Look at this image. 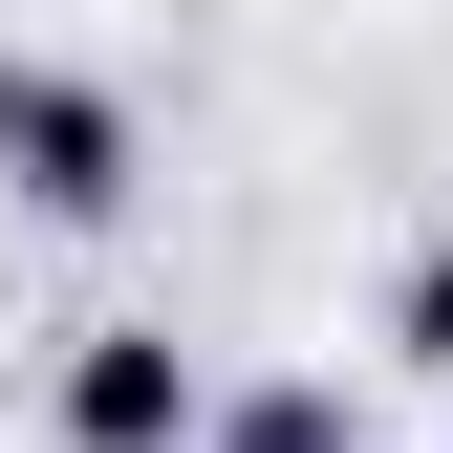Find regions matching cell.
Wrapping results in <instances>:
<instances>
[{
	"mask_svg": "<svg viewBox=\"0 0 453 453\" xmlns=\"http://www.w3.org/2000/svg\"><path fill=\"white\" fill-rule=\"evenodd\" d=\"M388 367H432V388H453V238L388 259Z\"/></svg>",
	"mask_w": 453,
	"mask_h": 453,
	"instance_id": "obj_4",
	"label": "cell"
},
{
	"mask_svg": "<svg viewBox=\"0 0 453 453\" xmlns=\"http://www.w3.org/2000/svg\"><path fill=\"white\" fill-rule=\"evenodd\" d=\"M43 432H65V453H195V432H216V367L173 346V324H65Z\"/></svg>",
	"mask_w": 453,
	"mask_h": 453,
	"instance_id": "obj_2",
	"label": "cell"
},
{
	"mask_svg": "<svg viewBox=\"0 0 453 453\" xmlns=\"http://www.w3.org/2000/svg\"><path fill=\"white\" fill-rule=\"evenodd\" d=\"M0 195H22L43 238H108V216L151 195L130 87H108V65H65V43H0Z\"/></svg>",
	"mask_w": 453,
	"mask_h": 453,
	"instance_id": "obj_1",
	"label": "cell"
},
{
	"mask_svg": "<svg viewBox=\"0 0 453 453\" xmlns=\"http://www.w3.org/2000/svg\"><path fill=\"white\" fill-rule=\"evenodd\" d=\"M195 453H367V432H346V388H324V367H280V388H216Z\"/></svg>",
	"mask_w": 453,
	"mask_h": 453,
	"instance_id": "obj_3",
	"label": "cell"
}]
</instances>
